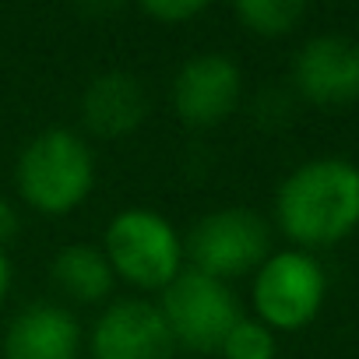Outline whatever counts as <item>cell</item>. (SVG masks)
I'll return each mask as SVG.
<instances>
[{"instance_id":"obj_2","label":"cell","mask_w":359,"mask_h":359,"mask_svg":"<svg viewBox=\"0 0 359 359\" xmlns=\"http://www.w3.org/2000/svg\"><path fill=\"white\" fill-rule=\"evenodd\" d=\"M15 184L36 212L67 215L95 187V155L78 130L46 127L22 148Z\"/></svg>"},{"instance_id":"obj_8","label":"cell","mask_w":359,"mask_h":359,"mask_svg":"<svg viewBox=\"0 0 359 359\" xmlns=\"http://www.w3.org/2000/svg\"><path fill=\"white\" fill-rule=\"evenodd\" d=\"M243 92V74L226 53H198L172 78V106L191 127L222 123Z\"/></svg>"},{"instance_id":"obj_3","label":"cell","mask_w":359,"mask_h":359,"mask_svg":"<svg viewBox=\"0 0 359 359\" xmlns=\"http://www.w3.org/2000/svg\"><path fill=\"white\" fill-rule=\"evenodd\" d=\"M102 254L113 275L137 289H165L184 271V240L165 215L151 208H127L113 215L102 236Z\"/></svg>"},{"instance_id":"obj_7","label":"cell","mask_w":359,"mask_h":359,"mask_svg":"<svg viewBox=\"0 0 359 359\" xmlns=\"http://www.w3.org/2000/svg\"><path fill=\"white\" fill-rule=\"evenodd\" d=\"M92 359H172L176 341L148 299H116L106 306L88 338Z\"/></svg>"},{"instance_id":"obj_4","label":"cell","mask_w":359,"mask_h":359,"mask_svg":"<svg viewBox=\"0 0 359 359\" xmlns=\"http://www.w3.org/2000/svg\"><path fill=\"white\" fill-rule=\"evenodd\" d=\"M158 313L176 348H191V352H219L229 327L243 317L233 289L194 268H184L162 289Z\"/></svg>"},{"instance_id":"obj_14","label":"cell","mask_w":359,"mask_h":359,"mask_svg":"<svg viewBox=\"0 0 359 359\" xmlns=\"http://www.w3.org/2000/svg\"><path fill=\"white\" fill-rule=\"evenodd\" d=\"M219 355H222V359H275V355H278V338H275V331H271L268 324H261L257 317H240V320L229 327V334H226Z\"/></svg>"},{"instance_id":"obj_16","label":"cell","mask_w":359,"mask_h":359,"mask_svg":"<svg viewBox=\"0 0 359 359\" xmlns=\"http://www.w3.org/2000/svg\"><path fill=\"white\" fill-rule=\"evenodd\" d=\"M15 229H18V215H15V208L4 198H0V250H4V240L15 236Z\"/></svg>"},{"instance_id":"obj_10","label":"cell","mask_w":359,"mask_h":359,"mask_svg":"<svg viewBox=\"0 0 359 359\" xmlns=\"http://www.w3.org/2000/svg\"><path fill=\"white\" fill-rule=\"evenodd\" d=\"M81 116L92 134L116 141L134 134L148 116L144 81L130 71H102L81 92Z\"/></svg>"},{"instance_id":"obj_11","label":"cell","mask_w":359,"mask_h":359,"mask_svg":"<svg viewBox=\"0 0 359 359\" xmlns=\"http://www.w3.org/2000/svg\"><path fill=\"white\" fill-rule=\"evenodd\" d=\"M78 317L60 303H32L4 331V359H78Z\"/></svg>"},{"instance_id":"obj_9","label":"cell","mask_w":359,"mask_h":359,"mask_svg":"<svg viewBox=\"0 0 359 359\" xmlns=\"http://www.w3.org/2000/svg\"><path fill=\"white\" fill-rule=\"evenodd\" d=\"M292 85L317 106H345L359 99V46L345 36H313L292 60Z\"/></svg>"},{"instance_id":"obj_5","label":"cell","mask_w":359,"mask_h":359,"mask_svg":"<svg viewBox=\"0 0 359 359\" xmlns=\"http://www.w3.org/2000/svg\"><path fill=\"white\" fill-rule=\"evenodd\" d=\"M184 257L208 278H240L271 257V229L250 208H219L198 219L184 243Z\"/></svg>"},{"instance_id":"obj_12","label":"cell","mask_w":359,"mask_h":359,"mask_svg":"<svg viewBox=\"0 0 359 359\" xmlns=\"http://www.w3.org/2000/svg\"><path fill=\"white\" fill-rule=\"evenodd\" d=\"M50 275L71 303H102L116 285V275L102 247H92V243H67L53 257Z\"/></svg>"},{"instance_id":"obj_6","label":"cell","mask_w":359,"mask_h":359,"mask_svg":"<svg viewBox=\"0 0 359 359\" xmlns=\"http://www.w3.org/2000/svg\"><path fill=\"white\" fill-rule=\"evenodd\" d=\"M324 268L303 250H278L254 271V310L271 331H296L320 313Z\"/></svg>"},{"instance_id":"obj_13","label":"cell","mask_w":359,"mask_h":359,"mask_svg":"<svg viewBox=\"0 0 359 359\" xmlns=\"http://www.w3.org/2000/svg\"><path fill=\"white\" fill-rule=\"evenodd\" d=\"M303 15H306L303 0H240L236 4L240 25L254 36H264V39L292 32L303 22Z\"/></svg>"},{"instance_id":"obj_17","label":"cell","mask_w":359,"mask_h":359,"mask_svg":"<svg viewBox=\"0 0 359 359\" xmlns=\"http://www.w3.org/2000/svg\"><path fill=\"white\" fill-rule=\"evenodd\" d=\"M8 289H11V261H8L4 250H0V303H4Z\"/></svg>"},{"instance_id":"obj_15","label":"cell","mask_w":359,"mask_h":359,"mask_svg":"<svg viewBox=\"0 0 359 359\" xmlns=\"http://www.w3.org/2000/svg\"><path fill=\"white\" fill-rule=\"evenodd\" d=\"M205 11H208L205 0H148L144 4V15L162 22V25H184Z\"/></svg>"},{"instance_id":"obj_1","label":"cell","mask_w":359,"mask_h":359,"mask_svg":"<svg viewBox=\"0 0 359 359\" xmlns=\"http://www.w3.org/2000/svg\"><path fill=\"white\" fill-rule=\"evenodd\" d=\"M278 226L299 247H331L359 226V165L310 158L296 165L275 198Z\"/></svg>"}]
</instances>
